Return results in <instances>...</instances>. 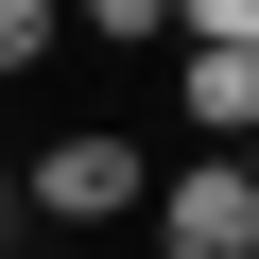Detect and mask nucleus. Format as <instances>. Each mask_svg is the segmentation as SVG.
<instances>
[{
  "mask_svg": "<svg viewBox=\"0 0 259 259\" xmlns=\"http://www.w3.org/2000/svg\"><path fill=\"white\" fill-rule=\"evenodd\" d=\"M190 52H242L259 69V0H190Z\"/></svg>",
  "mask_w": 259,
  "mask_h": 259,
  "instance_id": "nucleus-5",
  "label": "nucleus"
},
{
  "mask_svg": "<svg viewBox=\"0 0 259 259\" xmlns=\"http://www.w3.org/2000/svg\"><path fill=\"white\" fill-rule=\"evenodd\" d=\"M0 190H18V225H121V207H156V156L121 139V121H69V139L35 173H0Z\"/></svg>",
  "mask_w": 259,
  "mask_h": 259,
  "instance_id": "nucleus-1",
  "label": "nucleus"
},
{
  "mask_svg": "<svg viewBox=\"0 0 259 259\" xmlns=\"http://www.w3.org/2000/svg\"><path fill=\"white\" fill-rule=\"evenodd\" d=\"M156 259H259V190H242V156L156 173Z\"/></svg>",
  "mask_w": 259,
  "mask_h": 259,
  "instance_id": "nucleus-2",
  "label": "nucleus"
},
{
  "mask_svg": "<svg viewBox=\"0 0 259 259\" xmlns=\"http://www.w3.org/2000/svg\"><path fill=\"white\" fill-rule=\"evenodd\" d=\"M190 139H259V69L242 52H190Z\"/></svg>",
  "mask_w": 259,
  "mask_h": 259,
  "instance_id": "nucleus-3",
  "label": "nucleus"
},
{
  "mask_svg": "<svg viewBox=\"0 0 259 259\" xmlns=\"http://www.w3.org/2000/svg\"><path fill=\"white\" fill-rule=\"evenodd\" d=\"M18 69H52V0H0V87Z\"/></svg>",
  "mask_w": 259,
  "mask_h": 259,
  "instance_id": "nucleus-4",
  "label": "nucleus"
},
{
  "mask_svg": "<svg viewBox=\"0 0 259 259\" xmlns=\"http://www.w3.org/2000/svg\"><path fill=\"white\" fill-rule=\"evenodd\" d=\"M242 190H259V139H242Z\"/></svg>",
  "mask_w": 259,
  "mask_h": 259,
  "instance_id": "nucleus-6",
  "label": "nucleus"
}]
</instances>
